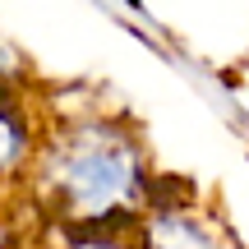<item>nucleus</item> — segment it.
I'll return each instance as SVG.
<instances>
[{
  "label": "nucleus",
  "mask_w": 249,
  "mask_h": 249,
  "mask_svg": "<svg viewBox=\"0 0 249 249\" xmlns=\"http://www.w3.org/2000/svg\"><path fill=\"white\" fill-rule=\"evenodd\" d=\"M33 189L60 226H134L152 198L139 134L107 111L70 116L37 143Z\"/></svg>",
  "instance_id": "f257e3e1"
},
{
  "label": "nucleus",
  "mask_w": 249,
  "mask_h": 249,
  "mask_svg": "<svg viewBox=\"0 0 249 249\" xmlns=\"http://www.w3.org/2000/svg\"><path fill=\"white\" fill-rule=\"evenodd\" d=\"M134 240L139 249H235L226 226L185 198H148L143 217L134 222Z\"/></svg>",
  "instance_id": "f03ea898"
},
{
  "label": "nucleus",
  "mask_w": 249,
  "mask_h": 249,
  "mask_svg": "<svg viewBox=\"0 0 249 249\" xmlns=\"http://www.w3.org/2000/svg\"><path fill=\"white\" fill-rule=\"evenodd\" d=\"M33 157H37V143H33L23 107L0 97V180L18 176V171H33Z\"/></svg>",
  "instance_id": "7ed1b4c3"
},
{
  "label": "nucleus",
  "mask_w": 249,
  "mask_h": 249,
  "mask_svg": "<svg viewBox=\"0 0 249 249\" xmlns=\"http://www.w3.org/2000/svg\"><path fill=\"white\" fill-rule=\"evenodd\" d=\"M37 249H60V245H37Z\"/></svg>",
  "instance_id": "20e7f679"
}]
</instances>
